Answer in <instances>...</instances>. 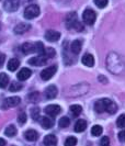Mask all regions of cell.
I'll return each mask as SVG.
<instances>
[{
  "mask_svg": "<svg viewBox=\"0 0 125 146\" xmlns=\"http://www.w3.org/2000/svg\"><path fill=\"white\" fill-rule=\"evenodd\" d=\"M40 113H41V111H40V108H37V107H34L33 109L31 110V117H32L33 120L37 121V120L40 119Z\"/></svg>",
  "mask_w": 125,
  "mask_h": 146,
  "instance_id": "cell-28",
  "label": "cell"
},
{
  "mask_svg": "<svg viewBox=\"0 0 125 146\" xmlns=\"http://www.w3.org/2000/svg\"><path fill=\"white\" fill-rule=\"evenodd\" d=\"M20 6V0H5L3 8L8 12H15Z\"/></svg>",
  "mask_w": 125,
  "mask_h": 146,
  "instance_id": "cell-8",
  "label": "cell"
},
{
  "mask_svg": "<svg viewBox=\"0 0 125 146\" xmlns=\"http://www.w3.org/2000/svg\"><path fill=\"white\" fill-rule=\"evenodd\" d=\"M31 29V25L29 23H19L15 28V32L17 34H23L25 32H28Z\"/></svg>",
  "mask_w": 125,
  "mask_h": 146,
  "instance_id": "cell-16",
  "label": "cell"
},
{
  "mask_svg": "<svg viewBox=\"0 0 125 146\" xmlns=\"http://www.w3.org/2000/svg\"><path fill=\"white\" fill-rule=\"evenodd\" d=\"M34 45H35V52L38 53L40 55H43V54H44V51H45L44 44L41 43V42H37V43H35Z\"/></svg>",
  "mask_w": 125,
  "mask_h": 146,
  "instance_id": "cell-30",
  "label": "cell"
},
{
  "mask_svg": "<svg viewBox=\"0 0 125 146\" xmlns=\"http://www.w3.org/2000/svg\"><path fill=\"white\" fill-rule=\"evenodd\" d=\"M20 66V62H19V59L18 58H12L9 60V63H8V69L10 70V72H15L18 69V67Z\"/></svg>",
  "mask_w": 125,
  "mask_h": 146,
  "instance_id": "cell-22",
  "label": "cell"
},
{
  "mask_svg": "<svg viewBox=\"0 0 125 146\" xmlns=\"http://www.w3.org/2000/svg\"><path fill=\"white\" fill-rule=\"evenodd\" d=\"M31 75H32V72H31V69L29 68H22L19 73H18V79L21 81H24L26 80V79H29L30 77H31Z\"/></svg>",
  "mask_w": 125,
  "mask_h": 146,
  "instance_id": "cell-14",
  "label": "cell"
},
{
  "mask_svg": "<svg viewBox=\"0 0 125 146\" xmlns=\"http://www.w3.org/2000/svg\"><path fill=\"white\" fill-rule=\"evenodd\" d=\"M95 110L97 113H102V112H108L110 114H114L118 111V106L115 102L108 98H103L101 100H98L95 103Z\"/></svg>",
  "mask_w": 125,
  "mask_h": 146,
  "instance_id": "cell-1",
  "label": "cell"
},
{
  "mask_svg": "<svg viewBox=\"0 0 125 146\" xmlns=\"http://www.w3.org/2000/svg\"><path fill=\"white\" fill-rule=\"evenodd\" d=\"M28 63L32 66H44L47 63V58L45 56H43V55H40V56H36V57H33V58L29 59Z\"/></svg>",
  "mask_w": 125,
  "mask_h": 146,
  "instance_id": "cell-10",
  "label": "cell"
},
{
  "mask_svg": "<svg viewBox=\"0 0 125 146\" xmlns=\"http://www.w3.org/2000/svg\"><path fill=\"white\" fill-rule=\"evenodd\" d=\"M81 63L85 66H87V67H92L95 65V57L91 54H86L81 58Z\"/></svg>",
  "mask_w": 125,
  "mask_h": 146,
  "instance_id": "cell-17",
  "label": "cell"
},
{
  "mask_svg": "<svg viewBox=\"0 0 125 146\" xmlns=\"http://www.w3.org/2000/svg\"><path fill=\"white\" fill-rule=\"evenodd\" d=\"M21 102V99L19 98V97H9V98H6L2 103H1V106H0V108L1 109H9V108H12V107H17V106H19V103Z\"/></svg>",
  "mask_w": 125,
  "mask_h": 146,
  "instance_id": "cell-5",
  "label": "cell"
},
{
  "mask_svg": "<svg viewBox=\"0 0 125 146\" xmlns=\"http://www.w3.org/2000/svg\"><path fill=\"white\" fill-rule=\"evenodd\" d=\"M66 25L68 29L75 30V31H78V32H81V31L85 30L83 25L77 20V15L75 12H71V13H69V15H67Z\"/></svg>",
  "mask_w": 125,
  "mask_h": 146,
  "instance_id": "cell-3",
  "label": "cell"
},
{
  "mask_svg": "<svg viewBox=\"0 0 125 146\" xmlns=\"http://www.w3.org/2000/svg\"><path fill=\"white\" fill-rule=\"evenodd\" d=\"M55 54H56V52L54 48H52V47H48V48H45L44 51V54H43V56H45L46 58H52V57H54L55 56Z\"/></svg>",
  "mask_w": 125,
  "mask_h": 146,
  "instance_id": "cell-27",
  "label": "cell"
},
{
  "mask_svg": "<svg viewBox=\"0 0 125 146\" xmlns=\"http://www.w3.org/2000/svg\"><path fill=\"white\" fill-rule=\"evenodd\" d=\"M106 64H108L109 70H111L112 73L114 72V68H118V74H120V73H122V70H123V68H124L122 59L120 58L116 54H114V53H111L110 55L108 56Z\"/></svg>",
  "mask_w": 125,
  "mask_h": 146,
  "instance_id": "cell-2",
  "label": "cell"
},
{
  "mask_svg": "<svg viewBox=\"0 0 125 146\" xmlns=\"http://www.w3.org/2000/svg\"><path fill=\"white\" fill-rule=\"evenodd\" d=\"M81 46H82V42L80 40H76L70 44V51L73 54H79L81 51Z\"/></svg>",
  "mask_w": 125,
  "mask_h": 146,
  "instance_id": "cell-20",
  "label": "cell"
},
{
  "mask_svg": "<svg viewBox=\"0 0 125 146\" xmlns=\"http://www.w3.org/2000/svg\"><path fill=\"white\" fill-rule=\"evenodd\" d=\"M24 137H25L26 141H29V142H35L37 139V137H38V134L34 130H28V131L24 133Z\"/></svg>",
  "mask_w": 125,
  "mask_h": 146,
  "instance_id": "cell-19",
  "label": "cell"
},
{
  "mask_svg": "<svg viewBox=\"0 0 125 146\" xmlns=\"http://www.w3.org/2000/svg\"><path fill=\"white\" fill-rule=\"evenodd\" d=\"M41 125H42V127L45 129V130H48V129H51L53 127V125H54V121H53V119L48 117H43L41 119Z\"/></svg>",
  "mask_w": 125,
  "mask_h": 146,
  "instance_id": "cell-21",
  "label": "cell"
},
{
  "mask_svg": "<svg viewBox=\"0 0 125 146\" xmlns=\"http://www.w3.org/2000/svg\"><path fill=\"white\" fill-rule=\"evenodd\" d=\"M18 122H19V124H24L25 122H26V114L24 113V112H21L19 115H18Z\"/></svg>",
  "mask_w": 125,
  "mask_h": 146,
  "instance_id": "cell-34",
  "label": "cell"
},
{
  "mask_svg": "<svg viewBox=\"0 0 125 146\" xmlns=\"http://www.w3.org/2000/svg\"><path fill=\"white\" fill-rule=\"evenodd\" d=\"M5 60H6V56H5V54L0 53V68L3 66V64H5Z\"/></svg>",
  "mask_w": 125,
  "mask_h": 146,
  "instance_id": "cell-39",
  "label": "cell"
},
{
  "mask_svg": "<svg viewBox=\"0 0 125 146\" xmlns=\"http://www.w3.org/2000/svg\"><path fill=\"white\" fill-rule=\"evenodd\" d=\"M99 81H103L104 84H106V81H108V80H106V79H105L103 76H100V77H99Z\"/></svg>",
  "mask_w": 125,
  "mask_h": 146,
  "instance_id": "cell-41",
  "label": "cell"
},
{
  "mask_svg": "<svg viewBox=\"0 0 125 146\" xmlns=\"http://www.w3.org/2000/svg\"><path fill=\"white\" fill-rule=\"evenodd\" d=\"M9 84V77L5 73L0 74V88H6Z\"/></svg>",
  "mask_w": 125,
  "mask_h": 146,
  "instance_id": "cell-24",
  "label": "cell"
},
{
  "mask_svg": "<svg viewBox=\"0 0 125 146\" xmlns=\"http://www.w3.org/2000/svg\"><path fill=\"white\" fill-rule=\"evenodd\" d=\"M44 111L48 117H56V115H58L59 113L62 112V108H60L59 106H57V104H50V106H47V107L45 108Z\"/></svg>",
  "mask_w": 125,
  "mask_h": 146,
  "instance_id": "cell-9",
  "label": "cell"
},
{
  "mask_svg": "<svg viewBox=\"0 0 125 146\" xmlns=\"http://www.w3.org/2000/svg\"><path fill=\"white\" fill-rule=\"evenodd\" d=\"M81 112H82V108H81V106H79V104H74V106L70 107V113H71L74 117L80 115Z\"/></svg>",
  "mask_w": 125,
  "mask_h": 146,
  "instance_id": "cell-23",
  "label": "cell"
},
{
  "mask_svg": "<svg viewBox=\"0 0 125 146\" xmlns=\"http://www.w3.org/2000/svg\"><path fill=\"white\" fill-rule=\"evenodd\" d=\"M69 123H70V120L67 117H63L58 121V125L60 127H67V126L69 125Z\"/></svg>",
  "mask_w": 125,
  "mask_h": 146,
  "instance_id": "cell-32",
  "label": "cell"
},
{
  "mask_svg": "<svg viewBox=\"0 0 125 146\" xmlns=\"http://www.w3.org/2000/svg\"><path fill=\"white\" fill-rule=\"evenodd\" d=\"M118 139L121 142H123V143L125 142V130H123V131H121L118 133Z\"/></svg>",
  "mask_w": 125,
  "mask_h": 146,
  "instance_id": "cell-38",
  "label": "cell"
},
{
  "mask_svg": "<svg viewBox=\"0 0 125 146\" xmlns=\"http://www.w3.org/2000/svg\"><path fill=\"white\" fill-rule=\"evenodd\" d=\"M22 85L20 84V82H12L11 85H10V87H9V90L11 91V92H15V91H19V90H21L22 89Z\"/></svg>",
  "mask_w": 125,
  "mask_h": 146,
  "instance_id": "cell-29",
  "label": "cell"
},
{
  "mask_svg": "<svg viewBox=\"0 0 125 146\" xmlns=\"http://www.w3.org/2000/svg\"><path fill=\"white\" fill-rule=\"evenodd\" d=\"M77 144V139L74 137V136H69V137H67L66 141H65V146H76Z\"/></svg>",
  "mask_w": 125,
  "mask_h": 146,
  "instance_id": "cell-31",
  "label": "cell"
},
{
  "mask_svg": "<svg viewBox=\"0 0 125 146\" xmlns=\"http://www.w3.org/2000/svg\"><path fill=\"white\" fill-rule=\"evenodd\" d=\"M40 15V7L37 5H30L24 10V17L25 19H34Z\"/></svg>",
  "mask_w": 125,
  "mask_h": 146,
  "instance_id": "cell-4",
  "label": "cell"
},
{
  "mask_svg": "<svg viewBox=\"0 0 125 146\" xmlns=\"http://www.w3.org/2000/svg\"><path fill=\"white\" fill-rule=\"evenodd\" d=\"M102 132H103V129L102 126H100V125H95L91 129V134L93 136H100L102 134Z\"/></svg>",
  "mask_w": 125,
  "mask_h": 146,
  "instance_id": "cell-26",
  "label": "cell"
},
{
  "mask_svg": "<svg viewBox=\"0 0 125 146\" xmlns=\"http://www.w3.org/2000/svg\"><path fill=\"white\" fill-rule=\"evenodd\" d=\"M100 146H110V139L108 136H103L100 141Z\"/></svg>",
  "mask_w": 125,
  "mask_h": 146,
  "instance_id": "cell-37",
  "label": "cell"
},
{
  "mask_svg": "<svg viewBox=\"0 0 125 146\" xmlns=\"http://www.w3.org/2000/svg\"><path fill=\"white\" fill-rule=\"evenodd\" d=\"M95 3H96V6L98 8H103L106 7V5H108V0H95Z\"/></svg>",
  "mask_w": 125,
  "mask_h": 146,
  "instance_id": "cell-35",
  "label": "cell"
},
{
  "mask_svg": "<svg viewBox=\"0 0 125 146\" xmlns=\"http://www.w3.org/2000/svg\"><path fill=\"white\" fill-rule=\"evenodd\" d=\"M6 144H7L6 139H1V137H0V146H6Z\"/></svg>",
  "mask_w": 125,
  "mask_h": 146,
  "instance_id": "cell-40",
  "label": "cell"
},
{
  "mask_svg": "<svg viewBox=\"0 0 125 146\" xmlns=\"http://www.w3.org/2000/svg\"><path fill=\"white\" fill-rule=\"evenodd\" d=\"M59 37H60V33L54 30H50L45 33V38L50 42H56L59 40Z\"/></svg>",
  "mask_w": 125,
  "mask_h": 146,
  "instance_id": "cell-12",
  "label": "cell"
},
{
  "mask_svg": "<svg viewBox=\"0 0 125 146\" xmlns=\"http://www.w3.org/2000/svg\"><path fill=\"white\" fill-rule=\"evenodd\" d=\"M63 1H69V0H63Z\"/></svg>",
  "mask_w": 125,
  "mask_h": 146,
  "instance_id": "cell-42",
  "label": "cell"
},
{
  "mask_svg": "<svg viewBox=\"0 0 125 146\" xmlns=\"http://www.w3.org/2000/svg\"><path fill=\"white\" fill-rule=\"evenodd\" d=\"M116 125L121 129L125 127V114H121L116 120Z\"/></svg>",
  "mask_w": 125,
  "mask_h": 146,
  "instance_id": "cell-33",
  "label": "cell"
},
{
  "mask_svg": "<svg viewBox=\"0 0 125 146\" xmlns=\"http://www.w3.org/2000/svg\"><path fill=\"white\" fill-rule=\"evenodd\" d=\"M5 134L9 136V137H12L17 134V129H15V125H9L7 129L5 130Z\"/></svg>",
  "mask_w": 125,
  "mask_h": 146,
  "instance_id": "cell-25",
  "label": "cell"
},
{
  "mask_svg": "<svg viewBox=\"0 0 125 146\" xmlns=\"http://www.w3.org/2000/svg\"><path fill=\"white\" fill-rule=\"evenodd\" d=\"M56 72H57V66L56 65L46 67L45 69L42 70V73H41V78L43 80H48V79H51L52 77L55 75Z\"/></svg>",
  "mask_w": 125,
  "mask_h": 146,
  "instance_id": "cell-7",
  "label": "cell"
},
{
  "mask_svg": "<svg viewBox=\"0 0 125 146\" xmlns=\"http://www.w3.org/2000/svg\"><path fill=\"white\" fill-rule=\"evenodd\" d=\"M43 145L44 146H56L57 145V137L53 134L46 135L43 139Z\"/></svg>",
  "mask_w": 125,
  "mask_h": 146,
  "instance_id": "cell-13",
  "label": "cell"
},
{
  "mask_svg": "<svg viewBox=\"0 0 125 146\" xmlns=\"http://www.w3.org/2000/svg\"><path fill=\"white\" fill-rule=\"evenodd\" d=\"M44 94H45V97L47 99H54V98H56V96L58 94L57 87L54 86V85H51V86H48V87L45 89Z\"/></svg>",
  "mask_w": 125,
  "mask_h": 146,
  "instance_id": "cell-11",
  "label": "cell"
},
{
  "mask_svg": "<svg viewBox=\"0 0 125 146\" xmlns=\"http://www.w3.org/2000/svg\"><path fill=\"white\" fill-rule=\"evenodd\" d=\"M82 19H83V22L88 25H92L95 22H96L97 19V15L96 12L91 9H86L83 11V15H82Z\"/></svg>",
  "mask_w": 125,
  "mask_h": 146,
  "instance_id": "cell-6",
  "label": "cell"
},
{
  "mask_svg": "<svg viewBox=\"0 0 125 146\" xmlns=\"http://www.w3.org/2000/svg\"><path fill=\"white\" fill-rule=\"evenodd\" d=\"M28 98H29L32 102H36L37 100L40 99V94L38 92H32V94H30Z\"/></svg>",
  "mask_w": 125,
  "mask_h": 146,
  "instance_id": "cell-36",
  "label": "cell"
},
{
  "mask_svg": "<svg viewBox=\"0 0 125 146\" xmlns=\"http://www.w3.org/2000/svg\"><path fill=\"white\" fill-rule=\"evenodd\" d=\"M20 50L23 54L28 55V54H31V53H34L35 52V45L32 43H24L21 45Z\"/></svg>",
  "mask_w": 125,
  "mask_h": 146,
  "instance_id": "cell-15",
  "label": "cell"
},
{
  "mask_svg": "<svg viewBox=\"0 0 125 146\" xmlns=\"http://www.w3.org/2000/svg\"><path fill=\"white\" fill-rule=\"evenodd\" d=\"M0 30H1V24H0Z\"/></svg>",
  "mask_w": 125,
  "mask_h": 146,
  "instance_id": "cell-43",
  "label": "cell"
},
{
  "mask_svg": "<svg viewBox=\"0 0 125 146\" xmlns=\"http://www.w3.org/2000/svg\"><path fill=\"white\" fill-rule=\"evenodd\" d=\"M86 127H87V122H86L85 120H82V119H79V120H77V122L75 123L74 130H75V132H77V133H81V132H83L86 130Z\"/></svg>",
  "mask_w": 125,
  "mask_h": 146,
  "instance_id": "cell-18",
  "label": "cell"
}]
</instances>
